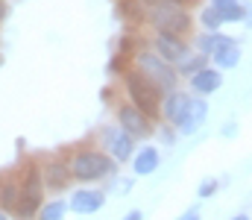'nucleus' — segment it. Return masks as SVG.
I'll list each match as a JSON object with an SVG mask.
<instances>
[{"label": "nucleus", "mask_w": 252, "mask_h": 220, "mask_svg": "<svg viewBox=\"0 0 252 220\" xmlns=\"http://www.w3.org/2000/svg\"><path fill=\"white\" fill-rule=\"evenodd\" d=\"M67 161H70L73 182H79V185H103L112 176H118V170H121V164L109 153H103L94 141L76 144L70 150Z\"/></svg>", "instance_id": "nucleus-1"}, {"label": "nucleus", "mask_w": 252, "mask_h": 220, "mask_svg": "<svg viewBox=\"0 0 252 220\" xmlns=\"http://www.w3.org/2000/svg\"><path fill=\"white\" fill-rule=\"evenodd\" d=\"M144 27L153 30V35H176V38H190L196 27V15L188 6H150Z\"/></svg>", "instance_id": "nucleus-2"}, {"label": "nucleus", "mask_w": 252, "mask_h": 220, "mask_svg": "<svg viewBox=\"0 0 252 220\" xmlns=\"http://www.w3.org/2000/svg\"><path fill=\"white\" fill-rule=\"evenodd\" d=\"M21 179V200L18 209L12 212L15 220H35L41 206L47 203V188H44V176H41V164L38 161H27V167L18 173Z\"/></svg>", "instance_id": "nucleus-3"}, {"label": "nucleus", "mask_w": 252, "mask_h": 220, "mask_svg": "<svg viewBox=\"0 0 252 220\" xmlns=\"http://www.w3.org/2000/svg\"><path fill=\"white\" fill-rule=\"evenodd\" d=\"M121 88H124V100H129L132 106H138L141 112H147L153 121H161V100L164 91L158 85H153L138 68H129L121 76Z\"/></svg>", "instance_id": "nucleus-4"}, {"label": "nucleus", "mask_w": 252, "mask_h": 220, "mask_svg": "<svg viewBox=\"0 0 252 220\" xmlns=\"http://www.w3.org/2000/svg\"><path fill=\"white\" fill-rule=\"evenodd\" d=\"M132 68H138V71L144 73L153 85H158L164 94L167 91H176V88H182V76L176 71V65H170V62H164L147 41L135 50V56H132Z\"/></svg>", "instance_id": "nucleus-5"}, {"label": "nucleus", "mask_w": 252, "mask_h": 220, "mask_svg": "<svg viewBox=\"0 0 252 220\" xmlns=\"http://www.w3.org/2000/svg\"><path fill=\"white\" fill-rule=\"evenodd\" d=\"M91 141L100 147L103 153H109L118 164H129L132 161V156H135V150H138V141L121 129L118 124H103V126H97V132L91 135Z\"/></svg>", "instance_id": "nucleus-6"}, {"label": "nucleus", "mask_w": 252, "mask_h": 220, "mask_svg": "<svg viewBox=\"0 0 252 220\" xmlns=\"http://www.w3.org/2000/svg\"><path fill=\"white\" fill-rule=\"evenodd\" d=\"M115 124L126 129L138 144H144V141H150L153 135H156V129H158V124L161 121H153L147 112H141L138 106H132L129 100H118L115 103Z\"/></svg>", "instance_id": "nucleus-7"}, {"label": "nucleus", "mask_w": 252, "mask_h": 220, "mask_svg": "<svg viewBox=\"0 0 252 220\" xmlns=\"http://www.w3.org/2000/svg\"><path fill=\"white\" fill-rule=\"evenodd\" d=\"M205 121H208V97H196V94H190L188 103H185V109H182V115L176 118V132H179V138H190V135H196L202 126H205Z\"/></svg>", "instance_id": "nucleus-8"}, {"label": "nucleus", "mask_w": 252, "mask_h": 220, "mask_svg": "<svg viewBox=\"0 0 252 220\" xmlns=\"http://www.w3.org/2000/svg\"><path fill=\"white\" fill-rule=\"evenodd\" d=\"M41 176H44V188L47 194H62L73 185V173H70V161L64 156H47L41 161Z\"/></svg>", "instance_id": "nucleus-9"}, {"label": "nucleus", "mask_w": 252, "mask_h": 220, "mask_svg": "<svg viewBox=\"0 0 252 220\" xmlns=\"http://www.w3.org/2000/svg\"><path fill=\"white\" fill-rule=\"evenodd\" d=\"M106 203H109V194L103 188H97V185H79L67 197V209L73 215H82V218L85 215H97Z\"/></svg>", "instance_id": "nucleus-10"}, {"label": "nucleus", "mask_w": 252, "mask_h": 220, "mask_svg": "<svg viewBox=\"0 0 252 220\" xmlns=\"http://www.w3.org/2000/svg\"><path fill=\"white\" fill-rule=\"evenodd\" d=\"M164 62H170V65H179L185 56H188L190 50V38H176V35H150V41H147Z\"/></svg>", "instance_id": "nucleus-11"}, {"label": "nucleus", "mask_w": 252, "mask_h": 220, "mask_svg": "<svg viewBox=\"0 0 252 220\" xmlns=\"http://www.w3.org/2000/svg\"><path fill=\"white\" fill-rule=\"evenodd\" d=\"M129 167H132V176L135 179H144V176H153L158 167H161V147L156 144H138L135 150V156H132V161H129Z\"/></svg>", "instance_id": "nucleus-12"}, {"label": "nucleus", "mask_w": 252, "mask_h": 220, "mask_svg": "<svg viewBox=\"0 0 252 220\" xmlns=\"http://www.w3.org/2000/svg\"><path fill=\"white\" fill-rule=\"evenodd\" d=\"M188 82V91L190 94H196V97H211L214 91H220L223 88V82H226V76L220 68H214V65H208V68H202L199 73H193Z\"/></svg>", "instance_id": "nucleus-13"}, {"label": "nucleus", "mask_w": 252, "mask_h": 220, "mask_svg": "<svg viewBox=\"0 0 252 220\" xmlns=\"http://www.w3.org/2000/svg\"><path fill=\"white\" fill-rule=\"evenodd\" d=\"M214 6V12L220 15L223 27L229 24H247V0H208Z\"/></svg>", "instance_id": "nucleus-14"}, {"label": "nucleus", "mask_w": 252, "mask_h": 220, "mask_svg": "<svg viewBox=\"0 0 252 220\" xmlns=\"http://www.w3.org/2000/svg\"><path fill=\"white\" fill-rule=\"evenodd\" d=\"M226 41H232V35H226V32H205V30H202V32H193V35H190V47H193L196 53L208 56V59H211Z\"/></svg>", "instance_id": "nucleus-15"}, {"label": "nucleus", "mask_w": 252, "mask_h": 220, "mask_svg": "<svg viewBox=\"0 0 252 220\" xmlns=\"http://www.w3.org/2000/svg\"><path fill=\"white\" fill-rule=\"evenodd\" d=\"M241 59H244L241 41H238V38H232V41H226V44L211 56V65L226 73V71H232V68H238V65H241Z\"/></svg>", "instance_id": "nucleus-16"}, {"label": "nucleus", "mask_w": 252, "mask_h": 220, "mask_svg": "<svg viewBox=\"0 0 252 220\" xmlns=\"http://www.w3.org/2000/svg\"><path fill=\"white\" fill-rule=\"evenodd\" d=\"M188 97H190V91H185V88L167 91V94H164V100H161V121H164V124H176V118L182 115V109H185Z\"/></svg>", "instance_id": "nucleus-17"}, {"label": "nucleus", "mask_w": 252, "mask_h": 220, "mask_svg": "<svg viewBox=\"0 0 252 220\" xmlns=\"http://www.w3.org/2000/svg\"><path fill=\"white\" fill-rule=\"evenodd\" d=\"M18 200H21V179L15 173H9L0 179V209L12 215L18 209Z\"/></svg>", "instance_id": "nucleus-18"}, {"label": "nucleus", "mask_w": 252, "mask_h": 220, "mask_svg": "<svg viewBox=\"0 0 252 220\" xmlns=\"http://www.w3.org/2000/svg\"><path fill=\"white\" fill-rule=\"evenodd\" d=\"M147 9H150V6H147L144 0H118V18L126 21V24H132V27L144 24Z\"/></svg>", "instance_id": "nucleus-19"}, {"label": "nucleus", "mask_w": 252, "mask_h": 220, "mask_svg": "<svg viewBox=\"0 0 252 220\" xmlns=\"http://www.w3.org/2000/svg\"><path fill=\"white\" fill-rule=\"evenodd\" d=\"M208 65H211V59H208V56H202V53L190 50L188 56L176 65V71H179V76H182V79H190L193 73H199L202 68H208Z\"/></svg>", "instance_id": "nucleus-20"}, {"label": "nucleus", "mask_w": 252, "mask_h": 220, "mask_svg": "<svg viewBox=\"0 0 252 220\" xmlns=\"http://www.w3.org/2000/svg\"><path fill=\"white\" fill-rule=\"evenodd\" d=\"M196 24H199L205 32H223V21H220V15L214 12L211 3H202V6L196 9Z\"/></svg>", "instance_id": "nucleus-21"}, {"label": "nucleus", "mask_w": 252, "mask_h": 220, "mask_svg": "<svg viewBox=\"0 0 252 220\" xmlns=\"http://www.w3.org/2000/svg\"><path fill=\"white\" fill-rule=\"evenodd\" d=\"M67 200H59V197H50L44 206H41V212H38V218L35 220H64L67 218Z\"/></svg>", "instance_id": "nucleus-22"}, {"label": "nucleus", "mask_w": 252, "mask_h": 220, "mask_svg": "<svg viewBox=\"0 0 252 220\" xmlns=\"http://www.w3.org/2000/svg\"><path fill=\"white\" fill-rule=\"evenodd\" d=\"M220 188H223V182H220L217 176H205V179L196 185V197H199V200H211V197H217Z\"/></svg>", "instance_id": "nucleus-23"}, {"label": "nucleus", "mask_w": 252, "mask_h": 220, "mask_svg": "<svg viewBox=\"0 0 252 220\" xmlns=\"http://www.w3.org/2000/svg\"><path fill=\"white\" fill-rule=\"evenodd\" d=\"M156 135H158V141H161V144L167 147V150H170V147H173L176 141H179V132H176V126H173V124H164V121L158 124Z\"/></svg>", "instance_id": "nucleus-24"}, {"label": "nucleus", "mask_w": 252, "mask_h": 220, "mask_svg": "<svg viewBox=\"0 0 252 220\" xmlns=\"http://www.w3.org/2000/svg\"><path fill=\"white\" fill-rule=\"evenodd\" d=\"M144 3H147V6H193V3H196V0H144Z\"/></svg>", "instance_id": "nucleus-25"}, {"label": "nucleus", "mask_w": 252, "mask_h": 220, "mask_svg": "<svg viewBox=\"0 0 252 220\" xmlns=\"http://www.w3.org/2000/svg\"><path fill=\"white\" fill-rule=\"evenodd\" d=\"M220 135H223V138H235V135H238V124H235V121H226L223 129H220Z\"/></svg>", "instance_id": "nucleus-26"}, {"label": "nucleus", "mask_w": 252, "mask_h": 220, "mask_svg": "<svg viewBox=\"0 0 252 220\" xmlns=\"http://www.w3.org/2000/svg\"><path fill=\"white\" fill-rule=\"evenodd\" d=\"M176 220H202V212H199L196 206H190V209H185V212H182Z\"/></svg>", "instance_id": "nucleus-27"}, {"label": "nucleus", "mask_w": 252, "mask_h": 220, "mask_svg": "<svg viewBox=\"0 0 252 220\" xmlns=\"http://www.w3.org/2000/svg\"><path fill=\"white\" fill-rule=\"evenodd\" d=\"M121 220H144V212H141V209H129Z\"/></svg>", "instance_id": "nucleus-28"}, {"label": "nucleus", "mask_w": 252, "mask_h": 220, "mask_svg": "<svg viewBox=\"0 0 252 220\" xmlns=\"http://www.w3.org/2000/svg\"><path fill=\"white\" fill-rule=\"evenodd\" d=\"M247 30H252V0H247V24H244Z\"/></svg>", "instance_id": "nucleus-29"}, {"label": "nucleus", "mask_w": 252, "mask_h": 220, "mask_svg": "<svg viewBox=\"0 0 252 220\" xmlns=\"http://www.w3.org/2000/svg\"><path fill=\"white\" fill-rule=\"evenodd\" d=\"M6 15H9V3H6V0H0V21H3Z\"/></svg>", "instance_id": "nucleus-30"}, {"label": "nucleus", "mask_w": 252, "mask_h": 220, "mask_svg": "<svg viewBox=\"0 0 252 220\" xmlns=\"http://www.w3.org/2000/svg\"><path fill=\"white\" fill-rule=\"evenodd\" d=\"M229 220H252V218H250V215H247V212H238V215H232V218H229Z\"/></svg>", "instance_id": "nucleus-31"}, {"label": "nucleus", "mask_w": 252, "mask_h": 220, "mask_svg": "<svg viewBox=\"0 0 252 220\" xmlns=\"http://www.w3.org/2000/svg\"><path fill=\"white\" fill-rule=\"evenodd\" d=\"M0 220H12V218H9V212H3V209H0Z\"/></svg>", "instance_id": "nucleus-32"}]
</instances>
